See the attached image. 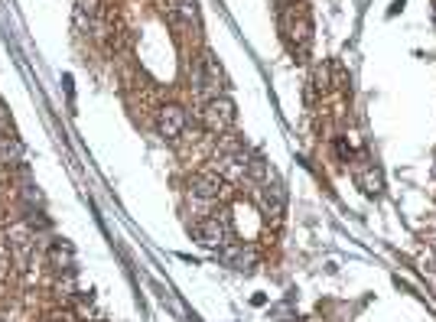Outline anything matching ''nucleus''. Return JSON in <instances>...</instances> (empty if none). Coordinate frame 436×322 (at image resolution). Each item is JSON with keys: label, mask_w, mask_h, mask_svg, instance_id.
I'll use <instances>...</instances> for the list:
<instances>
[{"label": "nucleus", "mask_w": 436, "mask_h": 322, "mask_svg": "<svg viewBox=\"0 0 436 322\" xmlns=\"http://www.w3.org/2000/svg\"><path fill=\"white\" fill-rule=\"evenodd\" d=\"M234 117H238V111H234V101H232V98H225V95H215V98L205 101L202 121H205V127H209L212 134H225V130H232Z\"/></svg>", "instance_id": "1"}, {"label": "nucleus", "mask_w": 436, "mask_h": 322, "mask_svg": "<svg viewBox=\"0 0 436 322\" xmlns=\"http://www.w3.org/2000/svg\"><path fill=\"white\" fill-rule=\"evenodd\" d=\"M215 250H218V260L232 270H254L258 267V254H254L251 244H222V248H215Z\"/></svg>", "instance_id": "2"}, {"label": "nucleus", "mask_w": 436, "mask_h": 322, "mask_svg": "<svg viewBox=\"0 0 436 322\" xmlns=\"http://www.w3.org/2000/svg\"><path fill=\"white\" fill-rule=\"evenodd\" d=\"M192 238L202 248H222L225 238H228V224L222 218H202V222L192 224Z\"/></svg>", "instance_id": "3"}, {"label": "nucleus", "mask_w": 436, "mask_h": 322, "mask_svg": "<svg viewBox=\"0 0 436 322\" xmlns=\"http://www.w3.org/2000/svg\"><path fill=\"white\" fill-rule=\"evenodd\" d=\"M258 206H260V212L267 215V218H280L284 215V206H286V192H284V186L280 182H260V189H258Z\"/></svg>", "instance_id": "4"}, {"label": "nucleus", "mask_w": 436, "mask_h": 322, "mask_svg": "<svg viewBox=\"0 0 436 322\" xmlns=\"http://www.w3.org/2000/svg\"><path fill=\"white\" fill-rule=\"evenodd\" d=\"M157 130H160V137H166V140H176V137L186 130V111H183L179 105L160 107V117H157Z\"/></svg>", "instance_id": "5"}, {"label": "nucleus", "mask_w": 436, "mask_h": 322, "mask_svg": "<svg viewBox=\"0 0 436 322\" xmlns=\"http://www.w3.org/2000/svg\"><path fill=\"white\" fill-rule=\"evenodd\" d=\"M189 189H192L196 199H215L222 192V182H218V176H212V173H196V176L189 179Z\"/></svg>", "instance_id": "6"}, {"label": "nucleus", "mask_w": 436, "mask_h": 322, "mask_svg": "<svg viewBox=\"0 0 436 322\" xmlns=\"http://www.w3.org/2000/svg\"><path fill=\"white\" fill-rule=\"evenodd\" d=\"M355 179H358V186L365 189L368 196H381V189H384L381 170H374V166H362V170L355 173Z\"/></svg>", "instance_id": "7"}, {"label": "nucleus", "mask_w": 436, "mask_h": 322, "mask_svg": "<svg viewBox=\"0 0 436 322\" xmlns=\"http://www.w3.org/2000/svg\"><path fill=\"white\" fill-rule=\"evenodd\" d=\"M173 7H176V17H183V20H186V23H196V20H199L196 0H176Z\"/></svg>", "instance_id": "8"}, {"label": "nucleus", "mask_w": 436, "mask_h": 322, "mask_svg": "<svg viewBox=\"0 0 436 322\" xmlns=\"http://www.w3.org/2000/svg\"><path fill=\"white\" fill-rule=\"evenodd\" d=\"M53 264L59 270L69 267V264H72V248H69V244H55V248H53Z\"/></svg>", "instance_id": "9"}, {"label": "nucleus", "mask_w": 436, "mask_h": 322, "mask_svg": "<svg viewBox=\"0 0 436 322\" xmlns=\"http://www.w3.org/2000/svg\"><path fill=\"white\" fill-rule=\"evenodd\" d=\"M312 85H316V88H329V69H326V65H319V69H316V75H312Z\"/></svg>", "instance_id": "10"}, {"label": "nucleus", "mask_w": 436, "mask_h": 322, "mask_svg": "<svg viewBox=\"0 0 436 322\" xmlns=\"http://www.w3.org/2000/svg\"><path fill=\"white\" fill-rule=\"evenodd\" d=\"M98 4L101 0H79V13H88V20L98 13Z\"/></svg>", "instance_id": "11"}, {"label": "nucleus", "mask_w": 436, "mask_h": 322, "mask_svg": "<svg viewBox=\"0 0 436 322\" xmlns=\"http://www.w3.org/2000/svg\"><path fill=\"white\" fill-rule=\"evenodd\" d=\"M433 176H436V160H433Z\"/></svg>", "instance_id": "12"}, {"label": "nucleus", "mask_w": 436, "mask_h": 322, "mask_svg": "<svg viewBox=\"0 0 436 322\" xmlns=\"http://www.w3.org/2000/svg\"><path fill=\"white\" fill-rule=\"evenodd\" d=\"M433 270H436V260H433Z\"/></svg>", "instance_id": "13"}, {"label": "nucleus", "mask_w": 436, "mask_h": 322, "mask_svg": "<svg viewBox=\"0 0 436 322\" xmlns=\"http://www.w3.org/2000/svg\"><path fill=\"white\" fill-rule=\"evenodd\" d=\"M433 248H436V241H433Z\"/></svg>", "instance_id": "14"}]
</instances>
